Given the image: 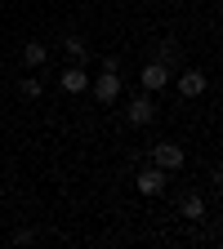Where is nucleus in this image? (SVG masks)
I'll use <instances>...</instances> for the list:
<instances>
[{"mask_svg": "<svg viewBox=\"0 0 223 249\" xmlns=\"http://www.w3.org/2000/svg\"><path fill=\"white\" fill-rule=\"evenodd\" d=\"M183 160H187V156H183L179 142H156V147H152V165H156V169H165V174L183 169Z\"/></svg>", "mask_w": 223, "mask_h": 249, "instance_id": "f257e3e1", "label": "nucleus"}, {"mask_svg": "<svg viewBox=\"0 0 223 249\" xmlns=\"http://www.w3.org/2000/svg\"><path fill=\"white\" fill-rule=\"evenodd\" d=\"M165 178H170L165 169L147 165V169H139V174H134V187H139L143 196H161V192H165Z\"/></svg>", "mask_w": 223, "mask_h": 249, "instance_id": "f03ea898", "label": "nucleus"}, {"mask_svg": "<svg viewBox=\"0 0 223 249\" xmlns=\"http://www.w3.org/2000/svg\"><path fill=\"white\" fill-rule=\"evenodd\" d=\"M89 89H94V98L107 107V103H116V98H121V76H116V71H103V76L94 80Z\"/></svg>", "mask_w": 223, "mask_h": 249, "instance_id": "7ed1b4c3", "label": "nucleus"}, {"mask_svg": "<svg viewBox=\"0 0 223 249\" xmlns=\"http://www.w3.org/2000/svg\"><path fill=\"white\" fill-rule=\"evenodd\" d=\"M179 93H183V98H201V93H205V71L183 67L179 71Z\"/></svg>", "mask_w": 223, "mask_h": 249, "instance_id": "20e7f679", "label": "nucleus"}, {"mask_svg": "<svg viewBox=\"0 0 223 249\" xmlns=\"http://www.w3.org/2000/svg\"><path fill=\"white\" fill-rule=\"evenodd\" d=\"M139 80H143L147 89H165V85H170V67H165V62H156V58H152L147 67H143V76H139Z\"/></svg>", "mask_w": 223, "mask_h": 249, "instance_id": "39448f33", "label": "nucleus"}, {"mask_svg": "<svg viewBox=\"0 0 223 249\" xmlns=\"http://www.w3.org/2000/svg\"><path fill=\"white\" fill-rule=\"evenodd\" d=\"M156 120V103L152 98H134L130 103V124H139V129H143V124H152Z\"/></svg>", "mask_w": 223, "mask_h": 249, "instance_id": "423d86ee", "label": "nucleus"}, {"mask_svg": "<svg viewBox=\"0 0 223 249\" xmlns=\"http://www.w3.org/2000/svg\"><path fill=\"white\" fill-rule=\"evenodd\" d=\"M179 213L192 218V223H201V218H205V196H201V192H187V196L179 200Z\"/></svg>", "mask_w": 223, "mask_h": 249, "instance_id": "0eeeda50", "label": "nucleus"}, {"mask_svg": "<svg viewBox=\"0 0 223 249\" xmlns=\"http://www.w3.org/2000/svg\"><path fill=\"white\" fill-rule=\"evenodd\" d=\"M156 62H165V67H179V58H183V49H179V40L170 36V40H156V53H152Z\"/></svg>", "mask_w": 223, "mask_h": 249, "instance_id": "6e6552de", "label": "nucleus"}, {"mask_svg": "<svg viewBox=\"0 0 223 249\" xmlns=\"http://www.w3.org/2000/svg\"><path fill=\"white\" fill-rule=\"evenodd\" d=\"M62 89H67V93H85V89H89V76H85V67H81V62L62 71Z\"/></svg>", "mask_w": 223, "mask_h": 249, "instance_id": "1a4fd4ad", "label": "nucleus"}, {"mask_svg": "<svg viewBox=\"0 0 223 249\" xmlns=\"http://www.w3.org/2000/svg\"><path fill=\"white\" fill-rule=\"evenodd\" d=\"M45 58H49V49H45L41 40H27V45H22V62H27V67H41Z\"/></svg>", "mask_w": 223, "mask_h": 249, "instance_id": "9d476101", "label": "nucleus"}, {"mask_svg": "<svg viewBox=\"0 0 223 249\" xmlns=\"http://www.w3.org/2000/svg\"><path fill=\"white\" fill-rule=\"evenodd\" d=\"M62 45H67V53H72L76 62H85V53H89V49H85V40H81V36H67Z\"/></svg>", "mask_w": 223, "mask_h": 249, "instance_id": "9b49d317", "label": "nucleus"}, {"mask_svg": "<svg viewBox=\"0 0 223 249\" xmlns=\"http://www.w3.org/2000/svg\"><path fill=\"white\" fill-rule=\"evenodd\" d=\"M18 93H22V98H41V80H31V76H27V80L18 85Z\"/></svg>", "mask_w": 223, "mask_h": 249, "instance_id": "f8f14e48", "label": "nucleus"}, {"mask_svg": "<svg viewBox=\"0 0 223 249\" xmlns=\"http://www.w3.org/2000/svg\"><path fill=\"white\" fill-rule=\"evenodd\" d=\"M210 182H214V187H219V192H223V165H219V169L210 174Z\"/></svg>", "mask_w": 223, "mask_h": 249, "instance_id": "ddd939ff", "label": "nucleus"}]
</instances>
